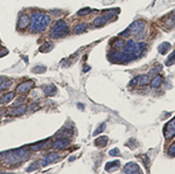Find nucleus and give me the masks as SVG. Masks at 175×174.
I'll return each mask as SVG.
<instances>
[{
  "instance_id": "nucleus-1",
  "label": "nucleus",
  "mask_w": 175,
  "mask_h": 174,
  "mask_svg": "<svg viewBox=\"0 0 175 174\" xmlns=\"http://www.w3.org/2000/svg\"><path fill=\"white\" fill-rule=\"evenodd\" d=\"M50 22V18L49 15L44 14V13H40V12H34L31 15V23H29V29L31 32H43L47 26Z\"/></svg>"
},
{
  "instance_id": "nucleus-2",
  "label": "nucleus",
  "mask_w": 175,
  "mask_h": 174,
  "mask_svg": "<svg viewBox=\"0 0 175 174\" xmlns=\"http://www.w3.org/2000/svg\"><path fill=\"white\" fill-rule=\"evenodd\" d=\"M4 157L6 159V162L10 164H14L18 161H25L26 159H28L29 157V152L27 149H20V150H14L12 152H7L4 153Z\"/></svg>"
},
{
  "instance_id": "nucleus-3",
  "label": "nucleus",
  "mask_w": 175,
  "mask_h": 174,
  "mask_svg": "<svg viewBox=\"0 0 175 174\" xmlns=\"http://www.w3.org/2000/svg\"><path fill=\"white\" fill-rule=\"evenodd\" d=\"M69 33V27L67 25L66 21L63 20H58L56 21L50 31V36L54 39H58V38H63Z\"/></svg>"
},
{
  "instance_id": "nucleus-4",
  "label": "nucleus",
  "mask_w": 175,
  "mask_h": 174,
  "mask_svg": "<svg viewBox=\"0 0 175 174\" xmlns=\"http://www.w3.org/2000/svg\"><path fill=\"white\" fill-rule=\"evenodd\" d=\"M145 28H146V23L144 21H135L129 27V31L133 35H139L140 33H144Z\"/></svg>"
},
{
  "instance_id": "nucleus-5",
  "label": "nucleus",
  "mask_w": 175,
  "mask_h": 174,
  "mask_svg": "<svg viewBox=\"0 0 175 174\" xmlns=\"http://www.w3.org/2000/svg\"><path fill=\"white\" fill-rule=\"evenodd\" d=\"M60 154L58 153H49V154H47V156H44L43 158H42V160H41V165L42 166H47V165H49V164H51V162H55V161H57V160H60Z\"/></svg>"
},
{
  "instance_id": "nucleus-6",
  "label": "nucleus",
  "mask_w": 175,
  "mask_h": 174,
  "mask_svg": "<svg viewBox=\"0 0 175 174\" xmlns=\"http://www.w3.org/2000/svg\"><path fill=\"white\" fill-rule=\"evenodd\" d=\"M175 136V118H173L165 127V137L167 139H172Z\"/></svg>"
},
{
  "instance_id": "nucleus-7",
  "label": "nucleus",
  "mask_w": 175,
  "mask_h": 174,
  "mask_svg": "<svg viewBox=\"0 0 175 174\" xmlns=\"http://www.w3.org/2000/svg\"><path fill=\"white\" fill-rule=\"evenodd\" d=\"M33 86H34V82L33 81H26V82H22L21 84L18 85L16 91L20 92V94H25V92L31 90Z\"/></svg>"
},
{
  "instance_id": "nucleus-8",
  "label": "nucleus",
  "mask_w": 175,
  "mask_h": 174,
  "mask_svg": "<svg viewBox=\"0 0 175 174\" xmlns=\"http://www.w3.org/2000/svg\"><path fill=\"white\" fill-rule=\"evenodd\" d=\"M70 144V140L69 139H66V138H61V139H57L55 142H53V147L55 150H62V149H66L69 146Z\"/></svg>"
},
{
  "instance_id": "nucleus-9",
  "label": "nucleus",
  "mask_w": 175,
  "mask_h": 174,
  "mask_svg": "<svg viewBox=\"0 0 175 174\" xmlns=\"http://www.w3.org/2000/svg\"><path fill=\"white\" fill-rule=\"evenodd\" d=\"M123 172H124V173H139V172H140V168L138 167L137 164L130 162V164H127V165L123 168Z\"/></svg>"
},
{
  "instance_id": "nucleus-10",
  "label": "nucleus",
  "mask_w": 175,
  "mask_h": 174,
  "mask_svg": "<svg viewBox=\"0 0 175 174\" xmlns=\"http://www.w3.org/2000/svg\"><path fill=\"white\" fill-rule=\"evenodd\" d=\"M49 142H50L49 140H42V141H40V142H38V144H33L32 146H31V150H32V151H40V150H42V149L48 147Z\"/></svg>"
},
{
  "instance_id": "nucleus-11",
  "label": "nucleus",
  "mask_w": 175,
  "mask_h": 174,
  "mask_svg": "<svg viewBox=\"0 0 175 174\" xmlns=\"http://www.w3.org/2000/svg\"><path fill=\"white\" fill-rule=\"evenodd\" d=\"M28 25H29V16L27 14H22L19 18V28L23 29V28H26Z\"/></svg>"
},
{
  "instance_id": "nucleus-12",
  "label": "nucleus",
  "mask_w": 175,
  "mask_h": 174,
  "mask_svg": "<svg viewBox=\"0 0 175 174\" xmlns=\"http://www.w3.org/2000/svg\"><path fill=\"white\" fill-rule=\"evenodd\" d=\"M134 79H135L137 84H140V85H146V84L150 83L148 75H140V76H137Z\"/></svg>"
},
{
  "instance_id": "nucleus-13",
  "label": "nucleus",
  "mask_w": 175,
  "mask_h": 174,
  "mask_svg": "<svg viewBox=\"0 0 175 174\" xmlns=\"http://www.w3.org/2000/svg\"><path fill=\"white\" fill-rule=\"evenodd\" d=\"M162 81H163L162 76H161V75H157V76L151 81V85L153 86V88H159V86L162 84Z\"/></svg>"
},
{
  "instance_id": "nucleus-14",
  "label": "nucleus",
  "mask_w": 175,
  "mask_h": 174,
  "mask_svg": "<svg viewBox=\"0 0 175 174\" xmlns=\"http://www.w3.org/2000/svg\"><path fill=\"white\" fill-rule=\"evenodd\" d=\"M110 19V15H103V16H98L95 21H94V25L95 26H102V25H105L107 22V20Z\"/></svg>"
},
{
  "instance_id": "nucleus-15",
  "label": "nucleus",
  "mask_w": 175,
  "mask_h": 174,
  "mask_svg": "<svg viewBox=\"0 0 175 174\" xmlns=\"http://www.w3.org/2000/svg\"><path fill=\"white\" fill-rule=\"evenodd\" d=\"M44 92L47 96H54L56 94V86L53 84H49L47 86H44Z\"/></svg>"
},
{
  "instance_id": "nucleus-16",
  "label": "nucleus",
  "mask_w": 175,
  "mask_h": 174,
  "mask_svg": "<svg viewBox=\"0 0 175 174\" xmlns=\"http://www.w3.org/2000/svg\"><path fill=\"white\" fill-rule=\"evenodd\" d=\"M106 142H107V137H105V136H102V137H99L95 140V145L98 147H102V146L104 147L106 145Z\"/></svg>"
},
{
  "instance_id": "nucleus-17",
  "label": "nucleus",
  "mask_w": 175,
  "mask_h": 174,
  "mask_svg": "<svg viewBox=\"0 0 175 174\" xmlns=\"http://www.w3.org/2000/svg\"><path fill=\"white\" fill-rule=\"evenodd\" d=\"M14 96H15L14 92H8V94H6L5 96H3V98H1V101H0V103H1V104H7V103H10V102L14 98Z\"/></svg>"
},
{
  "instance_id": "nucleus-18",
  "label": "nucleus",
  "mask_w": 175,
  "mask_h": 174,
  "mask_svg": "<svg viewBox=\"0 0 175 174\" xmlns=\"http://www.w3.org/2000/svg\"><path fill=\"white\" fill-rule=\"evenodd\" d=\"M85 29H86V23H78L74 27V33L79 34V33H83Z\"/></svg>"
},
{
  "instance_id": "nucleus-19",
  "label": "nucleus",
  "mask_w": 175,
  "mask_h": 174,
  "mask_svg": "<svg viewBox=\"0 0 175 174\" xmlns=\"http://www.w3.org/2000/svg\"><path fill=\"white\" fill-rule=\"evenodd\" d=\"M26 110H27V106H26V105H21V106H19V108L14 109V111L12 112V114H13V116H21V114H23V113L26 112Z\"/></svg>"
},
{
  "instance_id": "nucleus-20",
  "label": "nucleus",
  "mask_w": 175,
  "mask_h": 174,
  "mask_svg": "<svg viewBox=\"0 0 175 174\" xmlns=\"http://www.w3.org/2000/svg\"><path fill=\"white\" fill-rule=\"evenodd\" d=\"M169 48H170V45H169L168 42H163V43H161V45L159 46L158 50H159V53H161V54H166V53L169 50Z\"/></svg>"
},
{
  "instance_id": "nucleus-21",
  "label": "nucleus",
  "mask_w": 175,
  "mask_h": 174,
  "mask_svg": "<svg viewBox=\"0 0 175 174\" xmlns=\"http://www.w3.org/2000/svg\"><path fill=\"white\" fill-rule=\"evenodd\" d=\"M125 47V45H124V41L123 40H117L114 43H113V48L116 49V50H122V48H124Z\"/></svg>"
},
{
  "instance_id": "nucleus-22",
  "label": "nucleus",
  "mask_w": 175,
  "mask_h": 174,
  "mask_svg": "<svg viewBox=\"0 0 175 174\" xmlns=\"http://www.w3.org/2000/svg\"><path fill=\"white\" fill-rule=\"evenodd\" d=\"M51 49H53V43H50V42L44 43L43 46L40 47V51H41V53H47V51H49V50H51Z\"/></svg>"
},
{
  "instance_id": "nucleus-23",
  "label": "nucleus",
  "mask_w": 175,
  "mask_h": 174,
  "mask_svg": "<svg viewBox=\"0 0 175 174\" xmlns=\"http://www.w3.org/2000/svg\"><path fill=\"white\" fill-rule=\"evenodd\" d=\"M173 63H175V50L169 55V57H168L167 61H166V64H167V66H172Z\"/></svg>"
},
{
  "instance_id": "nucleus-24",
  "label": "nucleus",
  "mask_w": 175,
  "mask_h": 174,
  "mask_svg": "<svg viewBox=\"0 0 175 174\" xmlns=\"http://www.w3.org/2000/svg\"><path fill=\"white\" fill-rule=\"evenodd\" d=\"M38 168H39V164H38V162H33L32 166H29V167L27 168V172H32V171L38 169Z\"/></svg>"
},
{
  "instance_id": "nucleus-25",
  "label": "nucleus",
  "mask_w": 175,
  "mask_h": 174,
  "mask_svg": "<svg viewBox=\"0 0 175 174\" xmlns=\"http://www.w3.org/2000/svg\"><path fill=\"white\" fill-rule=\"evenodd\" d=\"M10 86H11V82H10V81H7V82H5L4 84L0 85V90H5V89L10 88Z\"/></svg>"
},
{
  "instance_id": "nucleus-26",
  "label": "nucleus",
  "mask_w": 175,
  "mask_h": 174,
  "mask_svg": "<svg viewBox=\"0 0 175 174\" xmlns=\"http://www.w3.org/2000/svg\"><path fill=\"white\" fill-rule=\"evenodd\" d=\"M91 12V10L90 8H85V10H81V11H78V15H83V14H88V13H90Z\"/></svg>"
},
{
  "instance_id": "nucleus-27",
  "label": "nucleus",
  "mask_w": 175,
  "mask_h": 174,
  "mask_svg": "<svg viewBox=\"0 0 175 174\" xmlns=\"http://www.w3.org/2000/svg\"><path fill=\"white\" fill-rule=\"evenodd\" d=\"M104 129H105V124H103V125H100V126H99V129H97V130H96V131L94 132V136H96V134H98V133H99V132H102V131H103Z\"/></svg>"
},
{
  "instance_id": "nucleus-28",
  "label": "nucleus",
  "mask_w": 175,
  "mask_h": 174,
  "mask_svg": "<svg viewBox=\"0 0 175 174\" xmlns=\"http://www.w3.org/2000/svg\"><path fill=\"white\" fill-rule=\"evenodd\" d=\"M110 154L111 156H119V150L118 149H113L110 151Z\"/></svg>"
},
{
  "instance_id": "nucleus-29",
  "label": "nucleus",
  "mask_w": 175,
  "mask_h": 174,
  "mask_svg": "<svg viewBox=\"0 0 175 174\" xmlns=\"http://www.w3.org/2000/svg\"><path fill=\"white\" fill-rule=\"evenodd\" d=\"M168 153L173 157V156H175V144L173 145V146H170V149H169V151H168Z\"/></svg>"
},
{
  "instance_id": "nucleus-30",
  "label": "nucleus",
  "mask_w": 175,
  "mask_h": 174,
  "mask_svg": "<svg viewBox=\"0 0 175 174\" xmlns=\"http://www.w3.org/2000/svg\"><path fill=\"white\" fill-rule=\"evenodd\" d=\"M40 70H42V71H43V70H46V68H44V67H36V68H34V69H33V71H35V73H41Z\"/></svg>"
},
{
  "instance_id": "nucleus-31",
  "label": "nucleus",
  "mask_w": 175,
  "mask_h": 174,
  "mask_svg": "<svg viewBox=\"0 0 175 174\" xmlns=\"http://www.w3.org/2000/svg\"><path fill=\"white\" fill-rule=\"evenodd\" d=\"M23 101H25V98H20V101H18V102H15V103H14V106H18V105H20V104H21Z\"/></svg>"
},
{
  "instance_id": "nucleus-32",
  "label": "nucleus",
  "mask_w": 175,
  "mask_h": 174,
  "mask_svg": "<svg viewBox=\"0 0 175 174\" xmlns=\"http://www.w3.org/2000/svg\"><path fill=\"white\" fill-rule=\"evenodd\" d=\"M0 165H1V161H0Z\"/></svg>"
},
{
  "instance_id": "nucleus-33",
  "label": "nucleus",
  "mask_w": 175,
  "mask_h": 174,
  "mask_svg": "<svg viewBox=\"0 0 175 174\" xmlns=\"http://www.w3.org/2000/svg\"><path fill=\"white\" fill-rule=\"evenodd\" d=\"M0 116H1V112H0Z\"/></svg>"
}]
</instances>
